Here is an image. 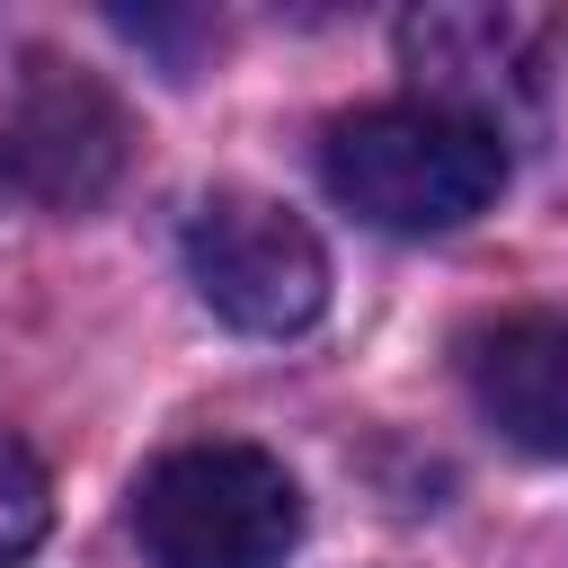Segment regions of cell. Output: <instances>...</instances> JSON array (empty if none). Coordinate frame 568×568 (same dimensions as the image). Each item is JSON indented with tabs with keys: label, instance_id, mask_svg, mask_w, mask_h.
<instances>
[{
	"label": "cell",
	"instance_id": "cell-1",
	"mask_svg": "<svg viewBox=\"0 0 568 568\" xmlns=\"http://www.w3.org/2000/svg\"><path fill=\"white\" fill-rule=\"evenodd\" d=\"M320 178L355 222L399 231V240H444V231H470L506 195V142L444 106H417V98L355 106L328 124Z\"/></svg>",
	"mask_w": 568,
	"mask_h": 568
},
{
	"label": "cell",
	"instance_id": "cell-2",
	"mask_svg": "<svg viewBox=\"0 0 568 568\" xmlns=\"http://www.w3.org/2000/svg\"><path fill=\"white\" fill-rule=\"evenodd\" d=\"M133 541L151 568H284L302 488L257 444H178L133 488Z\"/></svg>",
	"mask_w": 568,
	"mask_h": 568
},
{
	"label": "cell",
	"instance_id": "cell-3",
	"mask_svg": "<svg viewBox=\"0 0 568 568\" xmlns=\"http://www.w3.org/2000/svg\"><path fill=\"white\" fill-rule=\"evenodd\" d=\"M568 18L532 0H435L399 18V62L417 80V106H444L479 133H515L550 106Z\"/></svg>",
	"mask_w": 568,
	"mask_h": 568
},
{
	"label": "cell",
	"instance_id": "cell-4",
	"mask_svg": "<svg viewBox=\"0 0 568 568\" xmlns=\"http://www.w3.org/2000/svg\"><path fill=\"white\" fill-rule=\"evenodd\" d=\"M186 275L213 320L248 337H293L328 311V248L275 195H204L186 213Z\"/></svg>",
	"mask_w": 568,
	"mask_h": 568
},
{
	"label": "cell",
	"instance_id": "cell-5",
	"mask_svg": "<svg viewBox=\"0 0 568 568\" xmlns=\"http://www.w3.org/2000/svg\"><path fill=\"white\" fill-rule=\"evenodd\" d=\"M133 124L115 89L62 53H27L9 106H0V186H18L44 213H80L124 178Z\"/></svg>",
	"mask_w": 568,
	"mask_h": 568
},
{
	"label": "cell",
	"instance_id": "cell-6",
	"mask_svg": "<svg viewBox=\"0 0 568 568\" xmlns=\"http://www.w3.org/2000/svg\"><path fill=\"white\" fill-rule=\"evenodd\" d=\"M479 417L541 462H568V311H497L462 337Z\"/></svg>",
	"mask_w": 568,
	"mask_h": 568
},
{
	"label": "cell",
	"instance_id": "cell-7",
	"mask_svg": "<svg viewBox=\"0 0 568 568\" xmlns=\"http://www.w3.org/2000/svg\"><path fill=\"white\" fill-rule=\"evenodd\" d=\"M44 524H53V479H44V462L27 453V435L0 426V568H18V559L44 541Z\"/></svg>",
	"mask_w": 568,
	"mask_h": 568
}]
</instances>
